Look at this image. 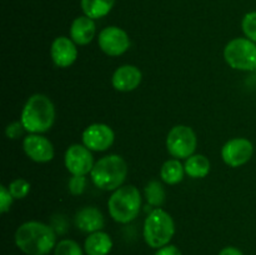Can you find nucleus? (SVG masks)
<instances>
[{"mask_svg":"<svg viewBox=\"0 0 256 255\" xmlns=\"http://www.w3.org/2000/svg\"><path fill=\"white\" fill-rule=\"evenodd\" d=\"M15 244L28 255H48L56 246V235L44 222H26L18 228Z\"/></svg>","mask_w":256,"mask_h":255,"instance_id":"nucleus-1","label":"nucleus"},{"mask_svg":"<svg viewBox=\"0 0 256 255\" xmlns=\"http://www.w3.org/2000/svg\"><path fill=\"white\" fill-rule=\"evenodd\" d=\"M20 122L30 134L49 132L55 122L54 104L46 95H32L22 108Z\"/></svg>","mask_w":256,"mask_h":255,"instance_id":"nucleus-2","label":"nucleus"},{"mask_svg":"<svg viewBox=\"0 0 256 255\" xmlns=\"http://www.w3.org/2000/svg\"><path fill=\"white\" fill-rule=\"evenodd\" d=\"M90 175L94 185L99 189L108 192L116 190L126 179V162L120 155H106L95 162Z\"/></svg>","mask_w":256,"mask_h":255,"instance_id":"nucleus-3","label":"nucleus"},{"mask_svg":"<svg viewBox=\"0 0 256 255\" xmlns=\"http://www.w3.org/2000/svg\"><path fill=\"white\" fill-rule=\"evenodd\" d=\"M109 212L115 222L128 224L138 218L142 208V196L134 185H125L115 190L108 202Z\"/></svg>","mask_w":256,"mask_h":255,"instance_id":"nucleus-4","label":"nucleus"},{"mask_svg":"<svg viewBox=\"0 0 256 255\" xmlns=\"http://www.w3.org/2000/svg\"><path fill=\"white\" fill-rule=\"evenodd\" d=\"M144 239L150 248L160 249L170 242L175 234V224L165 210L154 209L144 222Z\"/></svg>","mask_w":256,"mask_h":255,"instance_id":"nucleus-5","label":"nucleus"},{"mask_svg":"<svg viewBox=\"0 0 256 255\" xmlns=\"http://www.w3.org/2000/svg\"><path fill=\"white\" fill-rule=\"evenodd\" d=\"M224 58L236 70L250 72L256 66V44L248 38H236L226 44Z\"/></svg>","mask_w":256,"mask_h":255,"instance_id":"nucleus-6","label":"nucleus"},{"mask_svg":"<svg viewBox=\"0 0 256 255\" xmlns=\"http://www.w3.org/2000/svg\"><path fill=\"white\" fill-rule=\"evenodd\" d=\"M196 144V134L192 128L186 125L174 126L166 138L168 152L176 159H188L194 155Z\"/></svg>","mask_w":256,"mask_h":255,"instance_id":"nucleus-7","label":"nucleus"},{"mask_svg":"<svg viewBox=\"0 0 256 255\" xmlns=\"http://www.w3.org/2000/svg\"><path fill=\"white\" fill-rule=\"evenodd\" d=\"M98 42L102 52L109 56L122 55L130 46L126 32L118 26H108L100 32Z\"/></svg>","mask_w":256,"mask_h":255,"instance_id":"nucleus-8","label":"nucleus"},{"mask_svg":"<svg viewBox=\"0 0 256 255\" xmlns=\"http://www.w3.org/2000/svg\"><path fill=\"white\" fill-rule=\"evenodd\" d=\"M254 154V145L245 138L229 140L222 149V158L229 166L238 168L246 164Z\"/></svg>","mask_w":256,"mask_h":255,"instance_id":"nucleus-9","label":"nucleus"},{"mask_svg":"<svg viewBox=\"0 0 256 255\" xmlns=\"http://www.w3.org/2000/svg\"><path fill=\"white\" fill-rule=\"evenodd\" d=\"M94 158L92 150L85 145L74 144L68 148L65 152V166L72 175H86L94 168Z\"/></svg>","mask_w":256,"mask_h":255,"instance_id":"nucleus-10","label":"nucleus"},{"mask_svg":"<svg viewBox=\"0 0 256 255\" xmlns=\"http://www.w3.org/2000/svg\"><path fill=\"white\" fill-rule=\"evenodd\" d=\"M115 134L106 124H92L82 132V144L92 152H105L112 145Z\"/></svg>","mask_w":256,"mask_h":255,"instance_id":"nucleus-11","label":"nucleus"},{"mask_svg":"<svg viewBox=\"0 0 256 255\" xmlns=\"http://www.w3.org/2000/svg\"><path fill=\"white\" fill-rule=\"evenodd\" d=\"M25 154L36 162H48L54 158V146L48 138L40 134H29L22 142Z\"/></svg>","mask_w":256,"mask_h":255,"instance_id":"nucleus-12","label":"nucleus"},{"mask_svg":"<svg viewBox=\"0 0 256 255\" xmlns=\"http://www.w3.org/2000/svg\"><path fill=\"white\" fill-rule=\"evenodd\" d=\"M52 62L59 68H69L78 58L75 42L66 36H59L52 42L50 48Z\"/></svg>","mask_w":256,"mask_h":255,"instance_id":"nucleus-13","label":"nucleus"},{"mask_svg":"<svg viewBox=\"0 0 256 255\" xmlns=\"http://www.w3.org/2000/svg\"><path fill=\"white\" fill-rule=\"evenodd\" d=\"M142 74L139 68L134 65H122L112 74V84L118 92H132L140 85Z\"/></svg>","mask_w":256,"mask_h":255,"instance_id":"nucleus-14","label":"nucleus"},{"mask_svg":"<svg viewBox=\"0 0 256 255\" xmlns=\"http://www.w3.org/2000/svg\"><path fill=\"white\" fill-rule=\"evenodd\" d=\"M75 226L84 232H100L104 228L105 220L102 212L98 208L85 206L76 212L75 215Z\"/></svg>","mask_w":256,"mask_h":255,"instance_id":"nucleus-15","label":"nucleus"},{"mask_svg":"<svg viewBox=\"0 0 256 255\" xmlns=\"http://www.w3.org/2000/svg\"><path fill=\"white\" fill-rule=\"evenodd\" d=\"M95 22L89 16H79L72 22L70 28V38L78 45H86L95 36Z\"/></svg>","mask_w":256,"mask_h":255,"instance_id":"nucleus-16","label":"nucleus"},{"mask_svg":"<svg viewBox=\"0 0 256 255\" xmlns=\"http://www.w3.org/2000/svg\"><path fill=\"white\" fill-rule=\"evenodd\" d=\"M112 240L109 234L104 232H92L86 238L84 244L85 252L88 255H108L112 252Z\"/></svg>","mask_w":256,"mask_h":255,"instance_id":"nucleus-17","label":"nucleus"},{"mask_svg":"<svg viewBox=\"0 0 256 255\" xmlns=\"http://www.w3.org/2000/svg\"><path fill=\"white\" fill-rule=\"evenodd\" d=\"M184 168L185 172L190 178L202 179V178H205L210 172V162L205 155H192L186 159Z\"/></svg>","mask_w":256,"mask_h":255,"instance_id":"nucleus-18","label":"nucleus"},{"mask_svg":"<svg viewBox=\"0 0 256 255\" xmlns=\"http://www.w3.org/2000/svg\"><path fill=\"white\" fill-rule=\"evenodd\" d=\"M115 0H82V9L86 16L100 19L110 12Z\"/></svg>","mask_w":256,"mask_h":255,"instance_id":"nucleus-19","label":"nucleus"},{"mask_svg":"<svg viewBox=\"0 0 256 255\" xmlns=\"http://www.w3.org/2000/svg\"><path fill=\"white\" fill-rule=\"evenodd\" d=\"M185 168L179 159H170L162 164L160 170V178L164 182L169 185H175L180 182L184 178Z\"/></svg>","mask_w":256,"mask_h":255,"instance_id":"nucleus-20","label":"nucleus"},{"mask_svg":"<svg viewBox=\"0 0 256 255\" xmlns=\"http://www.w3.org/2000/svg\"><path fill=\"white\" fill-rule=\"evenodd\" d=\"M145 195H146L148 202L152 206H160L165 202V190L156 180H152L145 186Z\"/></svg>","mask_w":256,"mask_h":255,"instance_id":"nucleus-21","label":"nucleus"},{"mask_svg":"<svg viewBox=\"0 0 256 255\" xmlns=\"http://www.w3.org/2000/svg\"><path fill=\"white\" fill-rule=\"evenodd\" d=\"M54 255H82V250L75 240L64 239L56 244Z\"/></svg>","mask_w":256,"mask_h":255,"instance_id":"nucleus-22","label":"nucleus"},{"mask_svg":"<svg viewBox=\"0 0 256 255\" xmlns=\"http://www.w3.org/2000/svg\"><path fill=\"white\" fill-rule=\"evenodd\" d=\"M9 190L14 199H24L30 192V182L25 179H15L10 182Z\"/></svg>","mask_w":256,"mask_h":255,"instance_id":"nucleus-23","label":"nucleus"},{"mask_svg":"<svg viewBox=\"0 0 256 255\" xmlns=\"http://www.w3.org/2000/svg\"><path fill=\"white\" fill-rule=\"evenodd\" d=\"M242 28L245 36L256 44V12H248L245 15L242 22Z\"/></svg>","mask_w":256,"mask_h":255,"instance_id":"nucleus-24","label":"nucleus"},{"mask_svg":"<svg viewBox=\"0 0 256 255\" xmlns=\"http://www.w3.org/2000/svg\"><path fill=\"white\" fill-rule=\"evenodd\" d=\"M86 186V179L85 175H72L69 182V190L72 195L82 194Z\"/></svg>","mask_w":256,"mask_h":255,"instance_id":"nucleus-25","label":"nucleus"},{"mask_svg":"<svg viewBox=\"0 0 256 255\" xmlns=\"http://www.w3.org/2000/svg\"><path fill=\"white\" fill-rule=\"evenodd\" d=\"M12 200H14V198H12L9 188L2 185L0 186V212L4 214V212H9L10 206L12 204Z\"/></svg>","mask_w":256,"mask_h":255,"instance_id":"nucleus-26","label":"nucleus"},{"mask_svg":"<svg viewBox=\"0 0 256 255\" xmlns=\"http://www.w3.org/2000/svg\"><path fill=\"white\" fill-rule=\"evenodd\" d=\"M24 132H26V130H25L24 125H22V122H12V124L8 125L6 129H5V134H6V136L12 140L19 139V138L24 134Z\"/></svg>","mask_w":256,"mask_h":255,"instance_id":"nucleus-27","label":"nucleus"},{"mask_svg":"<svg viewBox=\"0 0 256 255\" xmlns=\"http://www.w3.org/2000/svg\"><path fill=\"white\" fill-rule=\"evenodd\" d=\"M154 255H182V252L179 250V248H176L175 245H165V246L158 249V252Z\"/></svg>","mask_w":256,"mask_h":255,"instance_id":"nucleus-28","label":"nucleus"},{"mask_svg":"<svg viewBox=\"0 0 256 255\" xmlns=\"http://www.w3.org/2000/svg\"><path fill=\"white\" fill-rule=\"evenodd\" d=\"M219 255H244L242 252H240L238 248L234 246H226L219 252Z\"/></svg>","mask_w":256,"mask_h":255,"instance_id":"nucleus-29","label":"nucleus"},{"mask_svg":"<svg viewBox=\"0 0 256 255\" xmlns=\"http://www.w3.org/2000/svg\"><path fill=\"white\" fill-rule=\"evenodd\" d=\"M254 72H255V75H256V66H255V69H254Z\"/></svg>","mask_w":256,"mask_h":255,"instance_id":"nucleus-30","label":"nucleus"}]
</instances>
